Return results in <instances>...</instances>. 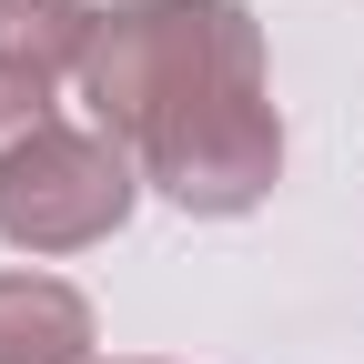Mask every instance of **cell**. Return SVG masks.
<instances>
[{
	"mask_svg": "<svg viewBox=\"0 0 364 364\" xmlns=\"http://www.w3.org/2000/svg\"><path fill=\"white\" fill-rule=\"evenodd\" d=\"M0 364H102V314L61 273H0Z\"/></svg>",
	"mask_w": 364,
	"mask_h": 364,
	"instance_id": "4",
	"label": "cell"
},
{
	"mask_svg": "<svg viewBox=\"0 0 364 364\" xmlns=\"http://www.w3.org/2000/svg\"><path fill=\"white\" fill-rule=\"evenodd\" d=\"M132 162H142V182L172 213H193V223L263 213L273 182H284V112H273V81H233V91H213V102H193Z\"/></svg>",
	"mask_w": 364,
	"mask_h": 364,
	"instance_id": "3",
	"label": "cell"
},
{
	"mask_svg": "<svg viewBox=\"0 0 364 364\" xmlns=\"http://www.w3.org/2000/svg\"><path fill=\"white\" fill-rule=\"evenodd\" d=\"M71 81H81L91 122L142 152L193 102L263 81V21L243 0H112V11H91V51Z\"/></svg>",
	"mask_w": 364,
	"mask_h": 364,
	"instance_id": "1",
	"label": "cell"
},
{
	"mask_svg": "<svg viewBox=\"0 0 364 364\" xmlns=\"http://www.w3.org/2000/svg\"><path fill=\"white\" fill-rule=\"evenodd\" d=\"M152 182L132 162L122 132L102 122H41L31 142L0 162V243L31 253V263H61V253H91L112 243L132 203H142Z\"/></svg>",
	"mask_w": 364,
	"mask_h": 364,
	"instance_id": "2",
	"label": "cell"
},
{
	"mask_svg": "<svg viewBox=\"0 0 364 364\" xmlns=\"http://www.w3.org/2000/svg\"><path fill=\"white\" fill-rule=\"evenodd\" d=\"M91 51V0H0V61L41 71V81H71Z\"/></svg>",
	"mask_w": 364,
	"mask_h": 364,
	"instance_id": "5",
	"label": "cell"
},
{
	"mask_svg": "<svg viewBox=\"0 0 364 364\" xmlns=\"http://www.w3.org/2000/svg\"><path fill=\"white\" fill-rule=\"evenodd\" d=\"M41 122H61V112H51V81H41V71H11V61H0V162H11V152L31 142Z\"/></svg>",
	"mask_w": 364,
	"mask_h": 364,
	"instance_id": "6",
	"label": "cell"
},
{
	"mask_svg": "<svg viewBox=\"0 0 364 364\" xmlns=\"http://www.w3.org/2000/svg\"><path fill=\"white\" fill-rule=\"evenodd\" d=\"M112 364H162V354H112Z\"/></svg>",
	"mask_w": 364,
	"mask_h": 364,
	"instance_id": "7",
	"label": "cell"
}]
</instances>
